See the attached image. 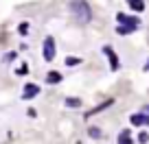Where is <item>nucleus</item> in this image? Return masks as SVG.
<instances>
[{"label": "nucleus", "instance_id": "7ed1b4c3", "mask_svg": "<svg viewBox=\"0 0 149 144\" xmlns=\"http://www.w3.org/2000/svg\"><path fill=\"white\" fill-rule=\"evenodd\" d=\"M37 94H40V85L37 83H26L24 85V90H22V98H35Z\"/></svg>", "mask_w": 149, "mask_h": 144}, {"label": "nucleus", "instance_id": "f3484780", "mask_svg": "<svg viewBox=\"0 0 149 144\" xmlns=\"http://www.w3.org/2000/svg\"><path fill=\"white\" fill-rule=\"evenodd\" d=\"M143 114H147V116H149V105H145V107H143Z\"/></svg>", "mask_w": 149, "mask_h": 144}, {"label": "nucleus", "instance_id": "1a4fd4ad", "mask_svg": "<svg viewBox=\"0 0 149 144\" xmlns=\"http://www.w3.org/2000/svg\"><path fill=\"white\" fill-rule=\"evenodd\" d=\"M127 2H130V7L134 11H145V2L143 0H127Z\"/></svg>", "mask_w": 149, "mask_h": 144}, {"label": "nucleus", "instance_id": "4468645a", "mask_svg": "<svg viewBox=\"0 0 149 144\" xmlns=\"http://www.w3.org/2000/svg\"><path fill=\"white\" fill-rule=\"evenodd\" d=\"M18 31H20V35H26V33H29V24H26V22H22V24L18 26Z\"/></svg>", "mask_w": 149, "mask_h": 144}, {"label": "nucleus", "instance_id": "f257e3e1", "mask_svg": "<svg viewBox=\"0 0 149 144\" xmlns=\"http://www.w3.org/2000/svg\"><path fill=\"white\" fill-rule=\"evenodd\" d=\"M70 11H72V18L79 24H88L92 20V11H90V5L86 0H72L70 2Z\"/></svg>", "mask_w": 149, "mask_h": 144}, {"label": "nucleus", "instance_id": "20e7f679", "mask_svg": "<svg viewBox=\"0 0 149 144\" xmlns=\"http://www.w3.org/2000/svg\"><path fill=\"white\" fill-rule=\"evenodd\" d=\"M103 52H105V57L110 59V68L112 70H118V57H116V52L112 50L110 46H103Z\"/></svg>", "mask_w": 149, "mask_h": 144}, {"label": "nucleus", "instance_id": "423d86ee", "mask_svg": "<svg viewBox=\"0 0 149 144\" xmlns=\"http://www.w3.org/2000/svg\"><path fill=\"white\" fill-rule=\"evenodd\" d=\"M136 28H138V24H121V26H116V33L118 35H130Z\"/></svg>", "mask_w": 149, "mask_h": 144}, {"label": "nucleus", "instance_id": "ddd939ff", "mask_svg": "<svg viewBox=\"0 0 149 144\" xmlns=\"http://www.w3.org/2000/svg\"><path fill=\"white\" fill-rule=\"evenodd\" d=\"M79 63H81L79 57H68V59H66V65H79Z\"/></svg>", "mask_w": 149, "mask_h": 144}, {"label": "nucleus", "instance_id": "9d476101", "mask_svg": "<svg viewBox=\"0 0 149 144\" xmlns=\"http://www.w3.org/2000/svg\"><path fill=\"white\" fill-rule=\"evenodd\" d=\"M59 81H61L59 72H48V74H46V83H59Z\"/></svg>", "mask_w": 149, "mask_h": 144}, {"label": "nucleus", "instance_id": "2eb2a0df", "mask_svg": "<svg viewBox=\"0 0 149 144\" xmlns=\"http://www.w3.org/2000/svg\"><path fill=\"white\" fill-rule=\"evenodd\" d=\"M149 140V133H143V131H140V135H138V142H147Z\"/></svg>", "mask_w": 149, "mask_h": 144}, {"label": "nucleus", "instance_id": "9b49d317", "mask_svg": "<svg viewBox=\"0 0 149 144\" xmlns=\"http://www.w3.org/2000/svg\"><path fill=\"white\" fill-rule=\"evenodd\" d=\"M88 133H90V138H94V140H99V138H101V129H99V127H90V129H88Z\"/></svg>", "mask_w": 149, "mask_h": 144}, {"label": "nucleus", "instance_id": "dca6fc26", "mask_svg": "<svg viewBox=\"0 0 149 144\" xmlns=\"http://www.w3.org/2000/svg\"><path fill=\"white\" fill-rule=\"evenodd\" d=\"M13 57H15V52H9V55H5V61L9 63V61H13Z\"/></svg>", "mask_w": 149, "mask_h": 144}, {"label": "nucleus", "instance_id": "39448f33", "mask_svg": "<svg viewBox=\"0 0 149 144\" xmlns=\"http://www.w3.org/2000/svg\"><path fill=\"white\" fill-rule=\"evenodd\" d=\"M130 122H132L134 127H143V125H149V116H147V114H143V112H140V114H132Z\"/></svg>", "mask_w": 149, "mask_h": 144}, {"label": "nucleus", "instance_id": "f03ea898", "mask_svg": "<svg viewBox=\"0 0 149 144\" xmlns=\"http://www.w3.org/2000/svg\"><path fill=\"white\" fill-rule=\"evenodd\" d=\"M55 52H57L55 39L46 37V39H44V61H53V59H55Z\"/></svg>", "mask_w": 149, "mask_h": 144}, {"label": "nucleus", "instance_id": "f8f14e48", "mask_svg": "<svg viewBox=\"0 0 149 144\" xmlns=\"http://www.w3.org/2000/svg\"><path fill=\"white\" fill-rule=\"evenodd\" d=\"M81 101L79 98H66V107H79Z\"/></svg>", "mask_w": 149, "mask_h": 144}, {"label": "nucleus", "instance_id": "6e6552de", "mask_svg": "<svg viewBox=\"0 0 149 144\" xmlns=\"http://www.w3.org/2000/svg\"><path fill=\"white\" fill-rule=\"evenodd\" d=\"M116 20H118L121 24H140L136 18H130V15H125V13H118V15H116Z\"/></svg>", "mask_w": 149, "mask_h": 144}, {"label": "nucleus", "instance_id": "0eeeda50", "mask_svg": "<svg viewBox=\"0 0 149 144\" xmlns=\"http://www.w3.org/2000/svg\"><path fill=\"white\" fill-rule=\"evenodd\" d=\"M118 144H134V142H132L130 129H125V131H121V133H118Z\"/></svg>", "mask_w": 149, "mask_h": 144}, {"label": "nucleus", "instance_id": "a211bd4d", "mask_svg": "<svg viewBox=\"0 0 149 144\" xmlns=\"http://www.w3.org/2000/svg\"><path fill=\"white\" fill-rule=\"evenodd\" d=\"M145 70H149V61H147V65H145Z\"/></svg>", "mask_w": 149, "mask_h": 144}]
</instances>
